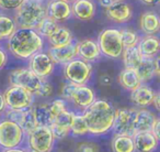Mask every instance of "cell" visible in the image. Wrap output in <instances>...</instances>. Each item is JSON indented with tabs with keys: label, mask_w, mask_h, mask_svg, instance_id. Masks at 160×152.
<instances>
[{
	"label": "cell",
	"mask_w": 160,
	"mask_h": 152,
	"mask_svg": "<svg viewBox=\"0 0 160 152\" xmlns=\"http://www.w3.org/2000/svg\"><path fill=\"white\" fill-rule=\"evenodd\" d=\"M44 47L45 40L32 29H17L6 41L8 54L20 61H28L35 53L43 51Z\"/></svg>",
	"instance_id": "cell-1"
},
{
	"label": "cell",
	"mask_w": 160,
	"mask_h": 152,
	"mask_svg": "<svg viewBox=\"0 0 160 152\" xmlns=\"http://www.w3.org/2000/svg\"><path fill=\"white\" fill-rule=\"evenodd\" d=\"M115 108L105 99H96L82 111L83 118L91 136H103L112 131Z\"/></svg>",
	"instance_id": "cell-2"
},
{
	"label": "cell",
	"mask_w": 160,
	"mask_h": 152,
	"mask_svg": "<svg viewBox=\"0 0 160 152\" xmlns=\"http://www.w3.org/2000/svg\"><path fill=\"white\" fill-rule=\"evenodd\" d=\"M46 17V1L23 0L14 10L13 20L18 29L35 30L38 24Z\"/></svg>",
	"instance_id": "cell-3"
},
{
	"label": "cell",
	"mask_w": 160,
	"mask_h": 152,
	"mask_svg": "<svg viewBox=\"0 0 160 152\" xmlns=\"http://www.w3.org/2000/svg\"><path fill=\"white\" fill-rule=\"evenodd\" d=\"M97 42L102 56L116 60L120 58L124 50L121 39V32L118 28H105L99 33Z\"/></svg>",
	"instance_id": "cell-4"
},
{
	"label": "cell",
	"mask_w": 160,
	"mask_h": 152,
	"mask_svg": "<svg viewBox=\"0 0 160 152\" xmlns=\"http://www.w3.org/2000/svg\"><path fill=\"white\" fill-rule=\"evenodd\" d=\"M25 132L14 121L0 118V149H12L24 145Z\"/></svg>",
	"instance_id": "cell-5"
},
{
	"label": "cell",
	"mask_w": 160,
	"mask_h": 152,
	"mask_svg": "<svg viewBox=\"0 0 160 152\" xmlns=\"http://www.w3.org/2000/svg\"><path fill=\"white\" fill-rule=\"evenodd\" d=\"M91 63L76 57L62 66V75L67 82H70L76 85H88L92 77Z\"/></svg>",
	"instance_id": "cell-6"
},
{
	"label": "cell",
	"mask_w": 160,
	"mask_h": 152,
	"mask_svg": "<svg viewBox=\"0 0 160 152\" xmlns=\"http://www.w3.org/2000/svg\"><path fill=\"white\" fill-rule=\"evenodd\" d=\"M55 141L48 126H38L25 134L24 147L35 152H52L55 147Z\"/></svg>",
	"instance_id": "cell-7"
},
{
	"label": "cell",
	"mask_w": 160,
	"mask_h": 152,
	"mask_svg": "<svg viewBox=\"0 0 160 152\" xmlns=\"http://www.w3.org/2000/svg\"><path fill=\"white\" fill-rule=\"evenodd\" d=\"M8 82L9 85L18 86L28 92L35 95L38 90L40 88L42 79L36 76L29 67H17V68L10 71L8 75Z\"/></svg>",
	"instance_id": "cell-8"
},
{
	"label": "cell",
	"mask_w": 160,
	"mask_h": 152,
	"mask_svg": "<svg viewBox=\"0 0 160 152\" xmlns=\"http://www.w3.org/2000/svg\"><path fill=\"white\" fill-rule=\"evenodd\" d=\"M2 94L5 97L7 109H29L34 105L35 100V96L32 93L18 86L9 85V87L6 88Z\"/></svg>",
	"instance_id": "cell-9"
},
{
	"label": "cell",
	"mask_w": 160,
	"mask_h": 152,
	"mask_svg": "<svg viewBox=\"0 0 160 152\" xmlns=\"http://www.w3.org/2000/svg\"><path fill=\"white\" fill-rule=\"evenodd\" d=\"M137 108H127L122 107L115 109L114 112V121L112 131L114 134L121 136H131L135 133V115Z\"/></svg>",
	"instance_id": "cell-10"
},
{
	"label": "cell",
	"mask_w": 160,
	"mask_h": 152,
	"mask_svg": "<svg viewBox=\"0 0 160 152\" xmlns=\"http://www.w3.org/2000/svg\"><path fill=\"white\" fill-rule=\"evenodd\" d=\"M28 67L42 79H48L55 71V64L47 51L44 50L35 53L28 60Z\"/></svg>",
	"instance_id": "cell-11"
},
{
	"label": "cell",
	"mask_w": 160,
	"mask_h": 152,
	"mask_svg": "<svg viewBox=\"0 0 160 152\" xmlns=\"http://www.w3.org/2000/svg\"><path fill=\"white\" fill-rule=\"evenodd\" d=\"M96 99V92L92 87L88 85H76L68 103H70L78 112H82Z\"/></svg>",
	"instance_id": "cell-12"
},
{
	"label": "cell",
	"mask_w": 160,
	"mask_h": 152,
	"mask_svg": "<svg viewBox=\"0 0 160 152\" xmlns=\"http://www.w3.org/2000/svg\"><path fill=\"white\" fill-rule=\"evenodd\" d=\"M76 46H77V57L80 60L92 64L102 57L99 44L94 39L88 38L76 41Z\"/></svg>",
	"instance_id": "cell-13"
},
{
	"label": "cell",
	"mask_w": 160,
	"mask_h": 152,
	"mask_svg": "<svg viewBox=\"0 0 160 152\" xmlns=\"http://www.w3.org/2000/svg\"><path fill=\"white\" fill-rule=\"evenodd\" d=\"M105 16L114 23L124 24V23L129 22L133 18V8L125 0L115 1L105 9Z\"/></svg>",
	"instance_id": "cell-14"
},
{
	"label": "cell",
	"mask_w": 160,
	"mask_h": 152,
	"mask_svg": "<svg viewBox=\"0 0 160 152\" xmlns=\"http://www.w3.org/2000/svg\"><path fill=\"white\" fill-rule=\"evenodd\" d=\"M46 16L59 24L66 22L72 17L71 5L62 0H48L46 1Z\"/></svg>",
	"instance_id": "cell-15"
},
{
	"label": "cell",
	"mask_w": 160,
	"mask_h": 152,
	"mask_svg": "<svg viewBox=\"0 0 160 152\" xmlns=\"http://www.w3.org/2000/svg\"><path fill=\"white\" fill-rule=\"evenodd\" d=\"M75 110H66L55 117L53 122L48 126L55 140H62L70 134V122Z\"/></svg>",
	"instance_id": "cell-16"
},
{
	"label": "cell",
	"mask_w": 160,
	"mask_h": 152,
	"mask_svg": "<svg viewBox=\"0 0 160 152\" xmlns=\"http://www.w3.org/2000/svg\"><path fill=\"white\" fill-rule=\"evenodd\" d=\"M47 53L51 56L52 61L55 65H62L64 66L71 60L77 57V46H76V40L64 46L52 47L48 46Z\"/></svg>",
	"instance_id": "cell-17"
},
{
	"label": "cell",
	"mask_w": 160,
	"mask_h": 152,
	"mask_svg": "<svg viewBox=\"0 0 160 152\" xmlns=\"http://www.w3.org/2000/svg\"><path fill=\"white\" fill-rule=\"evenodd\" d=\"M133 141L135 152H156L159 147V139L151 131L135 132Z\"/></svg>",
	"instance_id": "cell-18"
},
{
	"label": "cell",
	"mask_w": 160,
	"mask_h": 152,
	"mask_svg": "<svg viewBox=\"0 0 160 152\" xmlns=\"http://www.w3.org/2000/svg\"><path fill=\"white\" fill-rule=\"evenodd\" d=\"M97 11L94 0H75L71 3V12L80 21H91Z\"/></svg>",
	"instance_id": "cell-19"
},
{
	"label": "cell",
	"mask_w": 160,
	"mask_h": 152,
	"mask_svg": "<svg viewBox=\"0 0 160 152\" xmlns=\"http://www.w3.org/2000/svg\"><path fill=\"white\" fill-rule=\"evenodd\" d=\"M156 92L147 84H140L137 88L131 92L129 99L138 108H148L151 106Z\"/></svg>",
	"instance_id": "cell-20"
},
{
	"label": "cell",
	"mask_w": 160,
	"mask_h": 152,
	"mask_svg": "<svg viewBox=\"0 0 160 152\" xmlns=\"http://www.w3.org/2000/svg\"><path fill=\"white\" fill-rule=\"evenodd\" d=\"M159 118L153 111L148 108H138L135 115V132L150 131L156 120Z\"/></svg>",
	"instance_id": "cell-21"
},
{
	"label": "cell",
	"mask_w": 160,
	"mask_h": 152,
	"mask_svg": "<svg viewBox=\"0 0 160 152\" xmlns=\"http://www.w3.org/2000/svg\"><path fill=\"white\" fill-rule=\"evenodd\" d=\"M139 28L145 35H157L160 30V19L157 12L151 10L145 11L140 16Z\"/></svg>",
	"instance_id": "cell-22"
},
{
	"label": "cell",
	"mask_w": 160,
	"mask_h": 152,
	"mask_svg": "<svg viewBox=\"0 0 160 152\" xmlns=\"http://www.w3.org/2000/svg\"><path fill=\"white\" fill-rule=\"evenodd\" d=\"M142 57L153 58L158 56L160 51V40L157 35H144L140 36L137 44Z\"/></svg>",
	"instance_id": "cell-23"
},
{
	"label": "cell",
	"mask_w": 160,
	"mask_h": 152,
	"mask_svg": "<svg viewBox=\"0 0 160 152\" xmlns=\"http://www.w3.org/2000/svg\"><path fill=\"white\" fill-rule=\"evenodd\" d=\"M46 40L47 43H48V46L59 47L73 42L75 41V35L67 27L59 24L57 29H56V31Z\"/></svg>",
	"instance_id": "cell-24"
},
{
	"label": "cell",
	"mask_w": 160,
	"mask_h": 152,
	"mask_svg": "<svg viewBox=\"0 0 160 152\" xmlns=\"http://www.w3.org/2000/svg\"><path fill=\"white\" fill-rule=\"evenodd\" d=\"M118 82L123 90H127V92H133L135 88H137L138 86L142 84L138 74L136 72L135 68H124L120 72L118 76Z\"/></svg>",
	"instance_id": "cell-25"
},
{
	"label": "cell",
	"mask_w": 160,
	"mask_h": 152,
	"mask_svg": "<svg viewBox=\"0 0 160 152\" xmlns=\"http://www.w3.org/2000/svg\"><path fill=\"white\" fill-rule=\"evenodd\" d=\"M155 58V57H153ZM150 57H142L140 63L138 64V66L136 67V72L138 74L142 84H147L148 82H150L151 79H153L156 76H159L156 72L155 67V60Z\"/></svg>",
	"instance_id": "cell-26"
},
{
	"label": "cell",
	"mask_w": 160,
	"mask_h": 152,
	"mask_svg": "<svg viewBox=\"0 0 160 152\" xmlns=\"http://www.w3.org/2000/svg\"><path fill=\"white\" fill-rule=\"evenodd\" d=\"M112 152H135L133 137L114 134L111 140Z\"/></svg>",
	"instance_id": "cell-27"
},
{
	"label": "cell",
	"mask_w": 160,
	"mask_h": 152,
	"mask_svg": "<svg viewBox=\"0 0 160 152\" xmlns=\"http://www.w3.org/2000/svg\"><path fill=\"white\" fill-rule=\"evenodd\" d=\"M38 126H49L53 122V115L49 110L48 103L38 104L32 106Z\"/></svg>",
	"instance_id": "cell-28"
},
{
	"label": "cell",
	"mask_w": 160,
	"mask_h": 152,
	"mask_svg": "<svg viewBox=\"0 0 160 152\" xmlns=\"http://www.w3.org/2000/svg\"><path fill=\"white\" fill-rule=\"evenodd\" d=\"M17 29L18 28L12 17L0 14V43L6 42Z\"/></svg>",
	"instance_id": "cell-29"
},
{
	"label": "cell",
	"mask_w": 160,
	"mask_h": 152,
	"mask_svg": "<svg viewBox=\"0 0 160 152\" xmlns=\"http://www.w3.org/2000/svg\"><path fill=\"white\" fill-rule=\"evenodd\" d=\"M122 61L124 67L126 68H136L138 64L140 63L142 58V55L140 54L139 50L137 46L134 47H125L122 52Z\"/></svg>",
	"instance_id": "cell-30"
},
{
	"label": "cell",
	"mask_w": 160,
	"mask_h": 152,
	"mask_svg": "<svg viewBox=\"0 0 160 152\" xmlns=\"http://www.w3.org/2000/svg\"><path fill=\"white\" fill-rule=\"evenodd\" d=\"M70 134H72L73 137H83L89 134L82 112L73 111L70 122Z\"/></svg>",
	"instance_id": "cell-31"
},
{
	"label": "cell",
	"mask_w": 160,
	"mask_h": 152,
	"mask_svg": "<svg viewBox=\"0 0 160 152\" xmlns=\"http://www.w3.org/2000/svg\"><path fill=\"white\" fill-rule=\"evenodd\" d=\"M58 25H59V23H57L56 21H54L53 19H51L49 17L46 16L38 24V27L35 28V31L38 32V34L41 38L46 40V39H48L49 36L56 31Z\"/></svg>",
	"instance_id": "cell-32"
},
{
	"label": "cell",
	"mask_w": 160,
	"mask_h": 152,
	"mask_svg": "<svg viewBox=\"0 0 160 152\" xmlns=\"http://www.w3.org/2000/svg\"><path fill=\"white\" fill-rule=\"evenodd\" d=\"M18 125L22 128V130L25 132V134L31 132L32 130L38 127V122H36V119H35V116H34L32 107L29 108V109L23 110Z\"/></svg>",
	"instance_id": "cell-33"
},
{
	"label": "cell",
	"mask_w": 160,
	"mask_h": 152,
	"mask_svg": "<svg viewBox=\"0 0 160 152\" xmlns=\"http://www.w3.org/2000/svg\"><path fill=\"white\" fill-rule=\"evenodd\" d=\"M121 32V39H122L123 46L125 47H134L137 46L138 42H139L140 35L133 29L129 28H123L120 29Z\"/></svg>",
	"instance_id": "cell-34"
},
{
	"label": "cell",
	"mask_w": 160,
	"mask_h": 152,
	"mask_svg": "<svg viewBox=\"0 0 160 152\" xmlns=\"http://www.w3.org/2000/svg\"><path fill=\"white\" fill-rule=\"evenodd\" d=\"M67 104L68 103L65 101L64 99H62V98H56V99H54V100H52L51 103H48L49 110H51L52 115H53V118H55L58 115L62 114L64 111L69 109Z\"/></svg>",
	"instance_id": "cell-35"
},
{
	"label": "cell",
	"mask_w": 160,
	"mask_h": 152,
	"mask_svg": "<svg viewBox=\"0 0 160 152\" xmlns=\"http://www.w3.org/2000/svg\"><path fill=\"white\" fill-rule=\"evenodd\" d=\"M54 93V87L52 85V83L48 79H42L41 82L40 88L38 90V92L35 93L34 96L35 97H41V98H48L53 95Z\"/></svg>",
	"instance_id": "cell-36"
},
{
	"label": "cell",
	"mask_w": 160,
	"mask_h": 152,
	"mask_svg": "<svg viewBox=\"0 0 160 152\" xmlns=\"http://www.w3.org/2000/svg\"><path fill=\"white\" fill-rule=\"evenodd\" d=\"M75 152H100V147L92 141H83L78 143Z\"/></svg>",
	"instance_id": "cell-37"
},
{
	"label": "cell",
	"mask_w": 160,
	"mask_h": 152,
	"mask_svg": "<svg viewBox=\"0 0 160 152\" xmlns=\"http://www.w3.org/2000/svg\"><path fill=\"white\" fill-rule=\"evenodd\" d=\"M75 87H76V84H72L67 81L65 82V83L62 84V88H60V98L64 99L65 101L68 103L69 99H70L71 94H72L73 90H75Z\"/></svg>",
	"instance_id": "cell-38"
},
{
	"label": "cell",
	"mask_w": 160,
	"mask_h": 152,
	"mask_svg": "<svg viewBox=\"0 0 160 152\" xmlns=\"http://www.w3.org/2000/svg\"><path fill=\"white\" fill-rule=\"evenodd\" d=\"M23 0H0L1 11H14Z\"/></svg>",
	"instance_id": "cell-39"
},
{
	"label": "cell",
	"mask_w": 160,
	"mask_h": 152,
	"mask_svg": "<svg viewBox=\"0 0 160 152\" xmlns=\"http://www.w3.org/2000/svg\"><path fill=\"white\" fill-rule=\"evenodd\" d=\"M9 61V54H8L6 47L0 44V71H2Z\"/></svg>",
	"instance_id": "cell-40"
},
{
	"label": "cell",
	"mask_w": 160,
	"mask_h": 152,
	"mask_svg": "<svg viewBox=\"0 0 160 152\" xmlns=\"http://www.w3.org/2000/svg\"><path fill=\"white\" fill-rule=\"evenodd\" d=\"M99 82H100L101 85L108 86V85H111L112 79H111V76L108 75V74H102V75L100 76V79H99Z\"/></svg>",
	"instance_id": "cell-41"
},
{
	"label": "cell",
	"mask_w": 160,
	"mask_h": 152,
	"mask_svg": "<svg viewBox=\"0 0 160 152\" xmlns=\"http://www.w3.org/2000/svg\"><path fill=\"white\" fill-rule=\"evenodd\" d=\"M6 110H7V105H6L5 97H3L2 93H0V118H1V117H3Z\"/></svg>",
	"instance_id": "cell-42"
},
{
	"label": "cell",
	"mask_w": 160,
	"mask_h": 152,
	"mask_svg": "<svg viewBox=\"0 0 160 152\" xmlns=\"http://www.w3.org/2000/svg\"><path fill=\"white\" fill-rule=\"evenodd\" d=\"M150 131L152 132V133L155 134V137H157L158 139L160 138V119L159 118L156 120L155 125L152 126V128H151Z\"/></svg>",
	"instance_id": "cell-43"
},
{
	"label": "cell",
	"mask_w": 160,
	"mask_h": 152,
	"mask_svg": "<svg viewBox=\"0 0 160 152\" xmlns=\"http://www.w3.org/2000/svg\"><path fill=\"white\" fill-rule=\"evenodd\" d=\"M0 152H28V149L24 145H22V147L12 148V149H1Z\"/></svg>",
	"instance_id": "cell-44"
},
{
	"label": "cell",
	"mask_w": 160,
	"mask_h": 152,
	"mask_svg": "<svg viewBox=\"0 0 160 152\" xmlns=\"http://www.w3.org/2000/svg\"><path fill=\"white\" fill-rule=\"evenodd\" d=\"M151 106H153L156 110H160V95L158 92H156V95H155V97H153Z\"/></svg>",
	"instance_id": "cell-45"
},
{
	"label": "cell",
	"mask_w": 160,
	"mask_h": 152,
	"mask_svg": "<svg viewBox=\"0 0 160 152\" xmlns=\"http://www.w3.org/2000/svg\"><path fill=\"white\" fill-rule=\"evenodd\" d=\"M99 3H100L101 7H103L104 9H107V8H109L110 6L112 5L113 3H115L114 0H98Z\"/></svg>",
	"instance_id": "cell-46"
},
{
	"label": "cell",
	"mask_w": 160,
	"mask_h": 152,
	"mask_svg": "<svg viewBox=\"0 0 160 152\" xmlns=\"http://www.w3.org/2000/svg\"><path fill=\"white\" fill-rule=\"evenodd\" d=\"M140 3L145 6H149V7H152V6L157 5L159 0H139Z\"/></svg>",
	"instance_id": "cell-47"
},
{
	"label": "cell",
	"mask_w": 160,
	"mask_h": 152,
	"mask_svg": "<svg viewBox=\"0 0 160 152\" xmlns=\"http://www.w3.org/2000/svg\"><path fill=\"white\" fill-rule=\"evenodd\" d=\"M62 1H65V3H70V5H71V3H72L75 0H62Z\"/></svg>",
	"instance_id": "cell-48"
},
{
	"label": "cell",
	"mask_w": 160,
	"mask_h": 152,
	"mask_svg": "<svg viewBox=\"0 0 160 152\" xmlns=\"http://www.w3.org/2000/svg\"><path fill=\"white\" fill-rule=\"evenodd\" d=\"M114 1H123V0H114Z\"/></svg>",
	"instance_id": "cell-49"
},
{
	"label": "cell",
	"mask_w": 160,
	"mask_h": 152,
	"mask_svg": "<svg viewBox=\"0 0 160 152\" xmlns=\"http://www.w3.org/2000/svg\"><path fill=\"white\" fill-rule=\"evenodd\" d=\"M41 1H48V0H41Z\"/></svg>",
	"instance_id": "cell-50"
},
{
	"label": "cell",
	"mask_w": 160,
	"mask_h": 152,
	"mask_svg": "<svg viewBox=\"0 0 160 152\" xmlns=\"http://www.w3.org/2000/svg\"><path fill=\"white\" fill-rule=\"evenodd\" d=\"M0 14H2V12H1V10H0Z\"/></svg>",
	"instance_id": "cell-51"
}]
</instances>
